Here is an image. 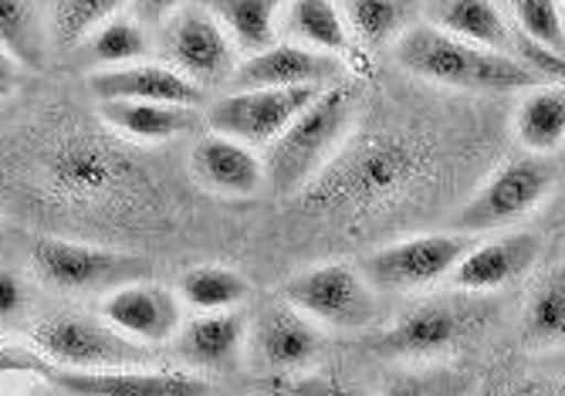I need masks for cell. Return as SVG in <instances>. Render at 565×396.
<instances>
[{
	"instance_id": "1",
	"label": "cell",
	"mask_w": 565,
	"mask_h": 396,
	"mask_svg": "<svg viewBox=\"0 0 565 396\" xmlns=\"http://www.w3.org/2000/svg\"><path fill=\"white\" fill-rule=\"evenodd\" d=\"M396 62L427 82L465 92H525L545 78L519 55L447 34L434 24H409L393 41Z\"/></svg>"
},
{
	"instance_id": "2",
	"label": "cell",
	"mask_w": 565,
	"mask_h": 396,
	"mask_svg": "<svg viewBox=\"0 0 565 396\" xmlns=\"http://www.w3.org/2000/svg\"><path fill=\"white\" fill-rule=\"evenodd\" d=\"M355 113L349 85H329L308 103L268 146L265 176L278 193H298L312 183L345 139Z\"/></svg>"
},
{
	"instance_id": "3",
	"label": "cell",
	"mask_w": 565,
	"mask_h": 396,
	"mask_svg": "<svg viewBox=\"0 0 565 396\" xmlns=\"http://www.w3.org/2000/svg\"><path fill=\"white\" fill-rule=\"evenodd\" d=\"M0 370L4 373H34L55 393L68 396H200L214 386L193 373L149 370V366H102V370H75L41 356L24 345H4L0 350Z\"/></svg>"
},
{
	"instance_id": "4",
	"label": "cell",
	"mask_w": 565,
	"mask_h": 396,
	"mask_svg": "<svg viewBox=\"0 0 565 396\" xmlns=\"http://www.w3.org/2000/svg\"><path fill=\"white\" fill-rule=\"evenodd\" d=\"M31 268L41 285L62 295H109L113 288L146 275V261L136 255L65 237L34 240Z\"/></svg>"
},
{
	"instance_id": "5",
	"label": "cell",
	"mask_w": 565,
	"mask_h": 396,
	"mask_svg": "<svg viewBox=\"0 0 565 396\" xmlns=\"http://www.w3.org/2000/svg\"><path fill=\"white\" fill-rule=\"evenodd\" d=\"M34 350L47 360L75 370L102 366H149L152 345L129 339L106 315L95 319L85 312H58L34 329Z\"/></svg>"
},
{
	"instance_id": "6",
	"label": "cell",
	"mask_w": 565,
	"mask_h": 396,
	"mask_svg": "<svg viewBox=\"0 0 565 396\" xmlns=\"http://www.w3.org/2000/svg\"><path fill=\"white\" fill-rule=\"evenodd\" d=\"M278 295L288 299L298 312H305L308 319L342 329V332L366 329L376 319L373 285L366 281L363 271H355L352 265H339V261L308 268L288 278Z\"/></svg>"
},
{
	"instance_id": "7",
	"label": "cell",
	"mask_w": 565,
	"mask_h": 396,
	"mask_svg": "<svg viewBox=\"0 0 565 396\" xmlns=\"http://www.w3.org/2000/svg\"><path fill=\"white\" fill-rule=\"evenodd\" d=\"M160 28L163 52L180 75H186L200 88L231 82L237 68V44L200 0H183Z\"/></svg>"
},
{
	"instance_id": "8",
	"label": "cell",
	"mask_w": 565,
	"mask_h": 396,
	"mask_svg": "<svg viewBox=\"0 0 565 396\" xmlns=\"http://www.w3.org/2000/svg\"><path fill=\"white\" fill-rule=\"evenodd\" d=\"M475 247V234L447 231L420 234L409 240L386 244L363 261V275L383 291H420L454 275L457 261Z\"/></svg>"
},
{
	"instance_id": "9",
	"label": "cell",
	"mask_w": 565,
	"mask_h": 396,
	"mask_svg": "<svg viewBox=\"0 0 565 396\" xmlns=\"http://www.w3.org/2000/svg\"><path fill=\"white\" fill-rule=\"evenodd\" d=\"M552 180H555L552 167L539 157L511 160L494 176H488L484 186L454 214L450 227L465 234H488L515 224L545 201Z\"/></svg>"
},
{
	"instance_id": "10",
	"label": "cell",
	"mask_w": 565,
	"mask_h": 396,
	"mask_svg": "<svg viewBox=\"0 0 565 396\" xmlns=\"http://www.w3.org/2000/svg\"><path fill=\"white\" fill-rule=\"evenodd\" d=\"M322 85H288V88H231L211 103L207 126L247 146H268L312 98Z\"/></svg>"
},
{
	"instance_id": "11",
	"label": "cell",
	"mask_w": 565,
	"mask_h": 396,
	"mask_svg": "<svg viewBox=\"0 0 565 396\" xmlns=\"http://www.w3.org/2000/svg\"><path fill=\"white\" fill-rule=\"evenodd\" d=\"M250 332V350L268 366L275 376H291L305 366H312L319 350H322V335L319 329L308 322L305 312H298L288 299L265 302Z\"/></svg>"
},
{
	"instance_id": "12",
	"label": "cell",
	"mask_w": 565,
	"mask_h": 396,
	"mask_svg": "<svg viewBox=\"0 0 565 396\" xmlns=\"http://www.w3.org/2000/svg\"><path fill=\"white\" fill-rule=\"evenodd\" d=\"M102 315L119 332L146 345L170 342L183 325L180 291H170L160 281H142V278H132L113 288L106 299H102Z\"/></svg>"
},
{
	"instance_id": "13",
	"label": "cell",
	"mask_w": 565,
	"mask_h": 396,
	"mask_svg": "<svg viewBox=\"0 0 565 396\" xmlns=\"http://www.w3.org/2000/svg\"><path fill=\"white\" fill-rule=\"evenodd\" d=\"M342 75L335 55L316 52L298 41H275L265 52L237 62L231 88H288V85H332Z\"/></svg>"
},
{
	"instance_id": "14",
	"label": "cell",
	"mask_w": 565,
	"mask_h": 396,
	"mask_svg": "<svg viewBox=\"0 0 565 396\" xmlns=\"http://www.w3.org/2000/svg\"><path fill=\"white\" fill-rule=\"evenodd\" d=\"M88 88L98 103L132 98V103H173V106H193V109L207 103V88H200L196 82L180 75L173 65H157L146 58L92 72Z\"/></svg>"
},
{
	"instance_id": "15",
	"label": "cell",
	"mask_w": 565,
	"mask_h": 396,
	"mask_svg": "<svg viewBox=\"0 0 565 396\" xmlns=\"http://www.w3.org/2000/svg\"><path fill=\"white\" fill-rule=\"evenodd\" d=\"M193 180L221 196H254L265 183V157L254 153V146L231 139L224 132L200 136L190 153Z\"/></svg>"
},
{
	"instance_id": "16",
	"label": "cell",
	"mask_w": 565,
	"mask_h": 396,
	"mask_svg": "<svg viewBox=\"0 0 565 396\" xmlns=\"http://www.w3.org/2000/svg\"><path fill=\"white\" fill-rule=\"evenodd\" d=\"M414 173V157L393 142H370L363 146L342 170L335 186L322 190L316 201L329 204H370L376 196L393 193L396 186L406 183V176Z\"/></svg>"
},
{
	"instance_id": "17",
	"label": "cell",
	"mask_w": 565,
	"mask_h": 396,
	"mask_svg": "<svg viewBox=\"0 0 565 396\" xmlns=\"http://www.w3.org/2000/svg\"><path fill=\"white\" fill-rule=\"evenodd\" d=\"M542 255V240L535 234H508L488 244H475L457 261L450 281L468 291H491L525 275Z\"/></svg>"
},
{
	"instance_id": "18",
	"label": "cell",
	"mask_w": 565,
	"mask_h": 396,
	"mask_svg": "<svg viewBox=\"0 0 565 396\" xmlns=\"http://www.w3.org/2000/svg\"><path fill=\"white\" fill-rule=\"evenodd\" d=\"M465 325L468 312L447 302H434L406 312L393 329L376 335L373 345L386 356H437L457 345V339L465 335Z\"/></svg>"
},
{
	"instance_id": "19",
	"label": "cell",
	"mask_w": 565,
	"mask_h": 396,
	"mask_svg": "<svg viewBox=\"0 0 565 396\" xmlns=\"http://www.w3.org/2000/svg\"><path fill=\"white\" fill-rule=\"evenodd\" d=\"M51 186L72 201H92L109 193L119 180H126V160H116L109 150L95 142H68L47 163Z\"/></svg>"
},
{
	"instance_id": "20",
	"label": "cell",
	"mask_w": 565,
	"mask_h": 396,
	"mask_svg": "<svg viewBox=\"0 0 565 396\" xmlns=\"http://www.w3.org/2000/svg\"><path fill=\"white\" fill-rule=\"evenodd\" d=\"M247 342V315L237 309L200 312V319L180 325V350L196 370H237Z\"/></svg>"
},
{
	"instance_id": "21",
	"label": "cell",
	"mask_w": 565,
	"mask_h": 396,
	"mask_svg": "<svg viewBox=\"0 0 565 396\" xmlns=\"http://www.w3.org/2000/svg\"><path fill=\"white\" fill-rule=\"evenodd\" d=\"M98 116L109 129L122 132L136 142H167L186 132H196L203 119L193 106H173V103H132V98H109L98 103Z\"/></svg>"
},
{
	"instance_id": "22",
	"label": "cell",
	"mask_w": 565,
	"mask_h": 396,
	"mask_svg": "<svg viewBox=\"0 0 565 396\" xmlns=\"http://www.w3.org/2000/svg\"><path fill=\"white\" fill-rule=\"evenodd\" d=\"M427 24L508 55H515L519 44L498 0H427Z\"/></svg>"
},
{
	"instance_id": "23",
	"label": "cell",
	"mask_w": 565,
	"mask_h": 396,
	"mask_svg": "<svg viewBox=\"0 0 565 396\" xmlns=\"http://www.w3.org/2000/svg\"><path fill=\"white\" fill-rule=\"evenodd\" d=\"M278 34L335 58L352 52L349 21L335 0H285L278 11Z\"/></svg>"
},
{
	"instance_id": "24",
	"label": "cell",
	"mask_w": 565,
	"mask_h": 396,
	"mask_svg": "<svg viewBox=\"0 0 565 396\" xmlns=\"http://www.w3.org/2000/svg\"><path fill=\"white\" fill-rule=\"evenodd\" d=\"M515 136L529 153L542 157L565 142V85L545 82L525 88V98L515 113Z\"/></svg>"
},
{
	"instance_id": "25",
	"label": "cell",
	"mask_w": 565,
	"mask_h": 396,
	"mask_svg": "<svg viewBox=\"0 0 565 396\" xmlns=\"http://www.w3.org/2000/svg\"><path fill=\"white\" fill-rule=\"evenodd\" d=\"M200 4L224 24L237 52L254 55L278 41V11L285 0H200Z\"/></svg>"
},
{
	"instance_id": "26",
	"label": "cell",
	"mask_w": 565,
	"mask_h": 396,
	"mask_svg": "<svg viewBox=\"0 0 565 396\" xmlns=\"http://www.w3.org/2000/svg\"><path fill=\"white\" fill-rule=\"evenodd\" d=\"M177 291H180V302H186L193 312H224V309H237L247 299L250 285L234 268L196 265L180 275Z\"/></svg>"
},
{
	"instance_id": "27",
	"label": "cell",
	"mask_w": 565,
	"mask_h": 396,
	"mask_svg": "<svg viewBox=\"0 0 565 396\" xmlns=\"http://www.w3.org/2000/svg\"><path fill=\"white\" fill-rule=\"evenodd\" d=\"M0 47H8L28 72L44 68L47 31L34 0H0Z\"/></svg>"
},
{
	"instance_id": "28",
	"label": "cell",
	"mask_w": 565,
	"mask_h": 396,
	"mask_svg": "<svg viewBox=\"0 0 565 396\" xmlns=\"http://www.w3.org/2000/svg\"><path fill=\"white\" fill-rule=\"evenodd\" d=\"M85 47H88V58L102 68L142 62L149 55V31L139 18L116 14L85 38Z\"/></svg>"
},
{
	"instance_id": "29",
	"label": "cell",
	"mask_w": 565,
	"mask_h": 396,
	"mask_svg": "<svg viewBox=\"0 0 565 396\" xmlns=\"http://www.w3.org/2000/svg\"><path fill=\"white\" fill-rule=\"evenodd\" d=\"M126 4L129 0H55V11H51V44L55 47L85 44V38L98 24L122 14Z\"/></svg>"
},
{
	"instance_id": "30",
	"label": "cell",
	"mask_w": 565,
	"mask_h": 396,
	"mask_svg": "<svg viewBox=\"0 0 565 396\" xmlns=\"http://www.w3.org/2000/svg\"><path fill=\"white\" fill-rule=\"evenodd\" d=\"M349 21L366 44L396 41L409 21V0H349Z\"/></svg>"
},
{
	"instance_id": "31",
	"label": "cell",
	"mask_w": 565,
	"mask_h": 396,
	"mask_svg": "<svg viewBox=\"0 0 565 396\" xmlns=\"http://www.w3.org/2000/svg\"><path fill=\"white\" fill-rule=\"evenodd\" d=\"M525 329L532 342H558L565 339V271L548 275L529 302Z\"/></svg>"
},
{
	"instance_id": "32",
	"label": "cell",
	"mask_w": 565,
	"mask_h": 396,
	"mask_svg": "<svg viewBox=\"0 0 565 396\" xmlns=\"http://www.w3.org/2000/svg\"><path fill=\"white\" fill-rule=\"evenodd\" d=\"M519 31L565 55V18L558 0H504Z\"/></svg>"
},
{
	"instance_id": "33",
	"label": "cell",
	"mask_w": 565,
	"mask_h": 396,
	"mask_svg": "<svg viewBox=\"0 0 565 396\" xmlns=\"http://www.w3.org/2000/svg\"><path fill=\"white\" fill-rule=\"evenodd\" d=\"M515 55H519L522 62H529L545 82L565 85V55H562V52H552V47H545V44H539V41H532L529 34L519 31Z\"/></svg>"
},
{
	"instance_id": "34",
	"label": "cell",
	"mask_w": 565,
	"mask_h": 396,
	"mask_svg": "<svg viewBox=\"0 0 565 396\" xmlns=\"http://www.w3.org/2000/svg\"><path fill=\"white\" fill-rule=\"evenodd\" d=\"M21 309H24V288H21L18 275L0 268V322L21 315Z\"/></svg>"
},
{
	"instance_id": "35",
	"label": "cell",
	"mask_w": 565,
	"mask_h": 396,
	"mask_svg": "<svg viewBox=\"0 0 565 396\" xmlns=\"http://www.w3.org/2000/svg\"><path fill=\"white\" fill-rule=\"evenodd\" d=\"M24 72H28V68L8 52V47H0V98H8V95H14V92L21 88Z\"/></svg>"
},
{
	"instance_id": "36",
	"label": "cell",
	"mask_w": 565,
	"mask_h": 396,
	"mask_svg": "<svg viewBox=\"0 0 565 396\" xmlns=\"http://www.w3.org/2000/svg\"><path fill=\"white\" fill-rule=\"evenodd\" d=\"M132 4H136V18L146 24H163L180 4H183V0H132Z\"/></svg>"
},
{
	"instance_id": "37",
	"label": "cell",
	"mask_w": 565,
	"mask_h": 396,
	"mask_svg": "<svg viewBox=\"0 0 565 396\" xmlns=\"http://www.w3.org/2000/svg\"><path fill=\"white\" fill-rule=\"evenodd\" d=\"M558 4H562V18H565V0H558Z\"/></svg>"
},
{
	"instance_id": "38",
	"label": "cell",
	"mask_w": 565,
	"mask_h": 396,
	"mask_svg": "<svg viewBox=\"0 0 565 396\" xmlns=\"http://www.w3.org/2000/svg\"><path fill=\"white\" fill-rule=\"evenodd\" d=\"M498 4H501V8H504V0H498Z\"/></svg>"
},
{
	"instance_id": "39",
	"label": "cell",
	"mask_w": 565,
	"mask_h": 396,
	"mask_svg": "<svg viewBox=\"0 0 565 396\" xmlns=\"http://www.w3.org/2000/svg\"><path fill=\"white\" fill-rule=\"evenodd\" d=\"M562 227H565V221H562Z\"/></svg>"
}]
</instances>
